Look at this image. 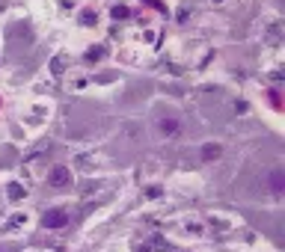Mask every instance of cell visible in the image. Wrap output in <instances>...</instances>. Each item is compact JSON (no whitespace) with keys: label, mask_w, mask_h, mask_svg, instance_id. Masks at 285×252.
<instances>
[{"label":"cell","mask_w":285,"mask_h":252,"mask_svg":"<svg viewBox=\"0 0 285 252\" xmlns=\"http://www.w3.org/2000/svg\"><path fill=\"white\" fill-rule=\"evenodd\" d=\"M267 181H270V193H276V196H282V190H285V172H282V169H273Z\"/></svg>","instance_id":"obj_2"},{"label":"cell","mask_w":285,"mask_h":252,"mask_svg":"<svg viewBox=\"0 0 285 252\" xmlns=\"http://www.w3.org/2000/svg\"><path fill=\"white\" fill-rule=\"evenodd\" d=\"M65 222H68V214L60 211V208H57V211H48V214L42 217V225H45V228H63Z\"/></svg>","instance_id":"obj_1"},{"label":"cell","mask_w":285,"mask_h":252,"mask_svg":"<svg viewBox=\"0 0 285 252\" xmlns=\"http://www.w3.org/2000/svg\"><path fill=\"white\" fill-rule=\"evenodd\" d=\"M220 146H205V149H202V160H217L220 158Z\"/></svg>","instance_id":"obj_5"},{"label":"cell","mask_w":285,"mask_h":252,"mask_svg":"<svg viewBox=\"0 0 285 252\" xmlns=\"http://www.w3.org/2000/svg\"><path fill=\"white\" fill-rule=\"evenodd\" d=\"M158 131L163 134V137H175V134L181 131V125H178V119H160V122H158Z\"/></svg>","instance_id":"obj_3"},{"label":"cell","mask_w":285,"mask_h":252,"mask_svg":"<svg viewBox=\"0 0 285 252\" xmlns=\"http://www.w3.org/2000/svg\"><path fill=\"white\" fill-rule=\"evenodd\" d=\"M68 181H71V172H68L65 166H57V169L51 172V184H54V187H63Z\"/></svg>","instance_id":"obj_4"}]
</instances>
